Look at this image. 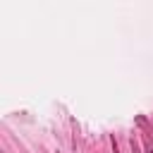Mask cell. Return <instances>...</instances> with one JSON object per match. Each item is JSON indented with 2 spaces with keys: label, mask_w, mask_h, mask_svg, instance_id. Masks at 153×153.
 <instances>
[{
  "label": "cell",
  "mask_w": 153,
  "mask_h": 153,
  "mask_svg": "<svg viewBox=\"0 0 153 153\" xmlns=\"http://www.w3.org/2000/svg\"><path fill=\"white\" fill-rule=\"evenodd\" d=\"M136 127H139V134L143 136L146 148H148V151H153V127H151V122H148L143 115H139V117H136Z\"/></svg>",
  "instance_id": "1"
},
{
  "label": "cell",
  "mask_w": 153,
  "mask_h": 153,
  "mask_svg": "<svg viewBox=\"0 0 153 153\" xmlns=\"http://www.w3.org/2000/svg\"><path fill=\"white\" fill-rule=\"evenodd\" d=\"M129 146H131V153H141V148H139V141H136V136H129Z\"/></svg>",
  "instance_id": "2"
},
{
  "label": "cell",
  "mask_w": 153,
  "mask_h": 153,
  "mask_svg": "<svg viewBox=\"0 0 153 153\" xmlns=\"http://www.w3.org/2000/svg\"><path fill=\"white\" fill-rule=\"evenodd\" d=\"M110 143H112V153H122L120 146H117V141H115V136H110Z\"/></svg>",
  "instance_id": "3"
},
{
  "label": "cell",
  "mask_w": 153,
  "mask_h": 153,
  "mask_svg": "<svg viewBox=\"0 0 153 153\" xmlns=\"http://www.w3.org/2000/svg\"><path fill=\"white\" fill-rule=\"evenodd\" d=\"M146 153H153V151H148V148H146Z\"/></svg>",
  "instance_id": "4"
}]
</instances>
